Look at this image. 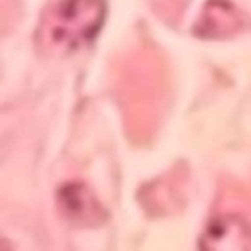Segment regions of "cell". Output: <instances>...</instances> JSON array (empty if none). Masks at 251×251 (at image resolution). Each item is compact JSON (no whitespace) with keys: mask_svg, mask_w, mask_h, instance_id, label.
<instances>
[{"mask_svg":"<svg viewBox=\"0 0 251 251\" xmlns=\"http://www.w3.org/2000/svg\"><path fill=\"white\" fill-rule=\"evenodd\" d=\"M114 92L124 127L133 143H147L159 129L167 102V69L157 49L139 45L114 65Z\"/></svg>","mask_w":251,"mask_h":251,"instance_id":"cell-1","label":"cell"},{"mask_svg":"<svg viewBox=\"0 0 251 251\" xmlns=\"http://www.w3.org/2000/svg\"><path fill=\"white\" fill-rule=\"evenodd\" d=\"M104 0H55L39 20L35 43L45 55H67L86 45L104 20Z\"/></svg>","mask_w":251,"mask_h":251,"instance_id":"cell-2","label":"cell"},{"mask_svg":"<svg viewBox=\"0 0 251 251\" xmlns=\"http://www.w3.org/2000/svg\"><path fill=\"white\" fill-rule=\"evenodd\" d=\"M190 171L184 163H176L171 171L159 178L147 182L139 190V202L149 216H173L178 214L188 196Z\"/></svg>","mask_w":251,"mask_h":251,"instance_id":"cell-3","label":"cell"},{"mask_svg":"<svg viewBox=\"0 0 251 251\" xmlns=\"http://www.w3.org/2000/svg\"><path fill=\"white\" fill-rule=\"evenodd\" d=\"M57 198L63 218L73 226L90 227L102 224L106 218V212L98 204L96 196L80 182H69L61 186Z\"/></svg>","mask_w":251,"mask_h":251,"instance_id":"cell-4","label":"cell"},{"mask_svg":"<svg viewBox=\"0 0 251 251\" xmlns=\"http://www.w3.org/2000/svg\"><path fill=\"white\" fill-rule=\"evenodd\" d=\"M200 247L204 249H251V226L239 218V214H220L214 218L202 239Z\"/></svg>","mask_w":251,"mask_h":251,"instance_id":"cell-5","label":"cell"},{"mask_svg":"<svg viewBox=\"0 0 251 251\" xmlns=\"http://www.w3.org/2000/svg\"><path fill=\"white\" fill-rule=\"evenodd\" d=\"M241 24V16L229 0H208L194 24V33L204 39H226L237 33Z\"/></svg>","mask_w":251,"mask_h":251,"instance_id":"cell-6","label":"cell"},{"mask_svg":"<svg viewBox=\"0 0 251 251\" xmlns=\"http://www.w3.org/2000/svg\"><path fill=\"white\" fill-rule=\"evenodd\" d=\"M214 210L220 214H251V188L224 176L218 186Z\"/></svg>","mask_w":251,"mask_h":251,"instance_id":"cell-7","label":"cell"},{"mask_svg":"<svg viewBox=\"0 0 251 251\" xmlns=\"http://www.w3.org/2000/svg\"><path fill=\"white\" fill-rule=\"evenodd\" d=\"M186 6H188V0H155L153 2V10L157 12V16L171 25L178 24Z\"/></svg>","mask_w":251,"mask_h":251,"instance_id":"cell-8","label":"cell"}]
</instances>
